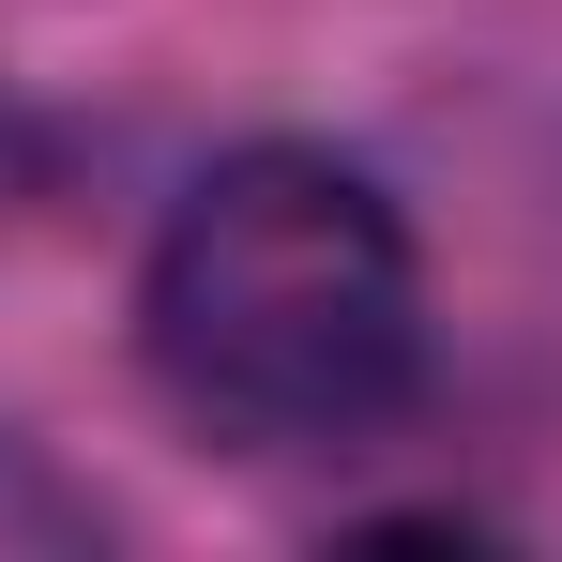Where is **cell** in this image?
Segmentation results:
<instances>
[{"label": "cell", "instance_id": "1", "mask_svg": "<svg viewBox=\"0 0 562 562\" xmlns=\"http://www.w3.org/2000/svg\"><path fill=\"white\" fill-rule=\"evenodd\" d=\"M137 366L228 457H366L426 411V244L366 153L228 137L137 259Z\"/></svg>", "mask_w": 562, "mask_h": 562}, {"label": "cell", "instance_id": "2", "mask_svg": "<svg viewBox=\"0 0 562 562\" xmlns=\"http://www.w3.org/2000/svg\"><path fill=\"white\" fill-rule=\"evenodd\" d=\"M92 532H106V517L61 486V471L31 457V441H0V548H92Z\"/></svg>", "mask_w": 562, "mask_h": 562}, {"label": "cell", "instance_id": "3", "mask_svg": "<svg viewBox=\"0 0 562 562\" xmlns=\"http://www.w3.org/2000/svg\"><path fill=\"white\" fill-rule=\"evenodd\" d=\"M31 183V122H15V106H0V198Z\"/></svg>", "mask_w": 562, "mask_h": 562}]
</instances>
